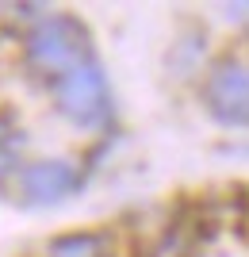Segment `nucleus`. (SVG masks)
<instances>
[{"instance_id":"f257e3e1","label":"nucleus","mask_w":249,"mask_h":257,"mask_svg":"<svg viewBox=\"0 0 249 257\" xmlns=\"http://www.w3.org/2000/svg\"><path fill=\"white\" fill-rule=\"evenodd\" d=\"M23 54H27V62H31V69L39 77L54 81V77H62L65 69H73V65L96 58V46H92L88 27L77 20V16L54 12V16L39 20L31 31H27Z\"/></svg>"},{"instance_id":"f03ea898","label":"nucleus","mask_w":249,"mask_h":257,"mask_svg":"<svg viewBox=\"0 0 249 257\" xmlns=\"http://www.w3.org/2000/svg\"><path fill=\"white\" fill-rule=\"evenodd\" d=\"M50 92H54V104L73 127L85 131H100L111 123V85L100 58H88V62L65 69L62 77L50 81Z\"/></svg>"},{"instance_id":"7ed1b4c3","label":"nucleus","mask_w":249,"mask_h":257,"mask_svg":"<svg viewBox=\"0 0 249 257\" xmlns=\"http://www.w3.org/2000/svg\"><path fill=\"white\" fill-rule=\"evenodd\" d=\"M203 104L222 127H249V62L218 58L207 73Z\"/></svg>"},{"instance_id":"20e7f679","label":"nucleus","mask_w":249,"mask_h":257,"mask_svg":"<svg viewBox=\"0 0 249 257\" xmlns=\"http://www.w3.org/2000/svg\"><path fill=\"white\" fill-rule=\"evenodd\" d=\"M81 169H77L73 161H31V165H23L20 169V188H23V200L27 204H62V200H69V196L81 188Z\"/></svg>"},{"instance_id":"39448f33","label":"nucleus","mask_w":249,"mask_h":257,"mask_svg":"<svg viewBox=\"0 0 249 257\" xmlns=\"http://www.w3.org/2000/svg\"><path fill=\"white\" fill-rule=\"evenodd\" d=\"M50 257H111L108 238L96 230H81V234H62L50 242Z\"/></svg>"},{"instance_id":"423d86ee","label":"nucleus","mask_w":249,"mask_h":257,"mask_svg":"<svg viewBox=\"0 0 249 257\" xmlns=\"http://www.w3.org/2000/svg\"><path fill=\"white\" fill-rule=\"evenodd\" d=\"M16 146H23V139L16 135V127H4L0 131V177L16 169Z\"/></svg>"}]
</instances>
